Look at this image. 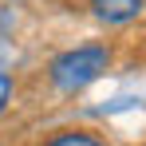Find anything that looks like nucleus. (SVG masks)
Here are the masks:
<instances>
[{"mask_svg": "<svg viewBox=\"0 0 146 146\" xmlns=\"http://www.w3.org/2000/svg\"><path fill=\"white\" fill-rule=\"evenodd\" d=\"M48 146H107V142L95 138V134H87V130H59Z\"/></svg>", "mask_w": 146, "mask_h": 146, "instance_id": "obj_3", "label": "nucleus"}, {"mask_svg": "<svg viewBox=\"0 0 146 146\" xmlns=\"http://www.w3.org/2000/svg\"><path fill=\"white\" fill-rule=\"evenodd\" d=\"M107 67H111V48L107 44H83V48H71L63 55H55L48 63V79H51L55 91L75 95L87 83H95Z\"/></svg>", "mask_w": 146, "mask_h": 146, "instance_id": "obj_1", "label": "nucleus"}, {"mask_svg": "<svg viewBox=\"0 0 146 146\" xmlns=\"http://www.w3.org/2000/svg\"><path fill=\"white\" fill-rule=\"evenodd\" d=\"M12 95H16V83H12V75H8V71H0V115L8 111Z\"/></svg>", "mask_w": 146, "mask_h": 146, "instance_id": "obj_4", "label": "nucleus"}, {"mask_svg": "<svg viewBox=\"0 0 146 146\" xmlns=\"http://www.w3.org/2000/svg\"><path fill=\"white\" fill-rule=\"evenodd\" d=\"M146 12V0H91V16L103 20V24L119 28V24H130Z\"/></svg>", "mask_w": 146, "mask_h": 146, "instance_id": "obj_2", "label": "nucleus"}]
</instances>
